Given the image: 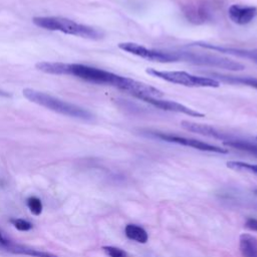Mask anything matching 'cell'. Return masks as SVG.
I'll list each match as a JSON object with an SVG mask.
<instances>
[{
    "instance_id": "16",
    "label": "cell",
    "mask_w": 257,
    "mask_h": 257,
    "mask_svg": "<svg viewBox=\"0 0 257 257\" xmlns=\"http://www.w3.org/2000/svg\"><path fill=\"white\" fill-rule=\"evenodd\" d=\"M124 234L128 239L141 244H145L149 240L148 232L142 226L136 224H127L124 228Z\"/></svg>"
},
{
    "instance_id": "5",
    "label": "cell",
    "mask_w": 257,
    "mask_h": 257,
    "mask_svg": "<svg viewBox=\"0 0 257 257\" xmlns=\"http://www.w3.org/2000/svg\"><path fill=\"white\" fill-rule=\"evenodd\" d=\"M117 46L119 49L127 53L134 54L136 56H139L141 58L151 60V61L169 63V62H176L181 60L179 52H170V51L152 49L136 42H120L118 43Z\"/></svg>"
},
{
    "instance_id": "24",
    "label": "cell",
    "mask_w": 257,
    "mask_h": 257,
    "mask_svg": "<svg viewBox=\"0 0 257 257\" xmlns=\"http://www.w3.org/2000/svg\"><path fill=\"white\" fill-rule=\"evenodd\" d=\"M0 95H1V96H10L9 93H7V92H5V91H3V90H1V89H0Z\"/></svg>"
},
{
    "instance_id": "13",
    "label": "cell",
    "mask_w": 257,
    "mask_h": 257,
    "mask_svg": "<svg viewBox=\"0 0 257 257\" xmlns=\"http://www.w3.org/2000/svg\"><path fill=\"white\" fill-rule=\"evenodd\" d=\"M211 76H214L218 79H220L223 82L229 83V84H241L245 86H249L252 88L257 89V78L252 76H235V75H227V74H220V73H209Z\"/></svg>"
},
{
    "instance_id": "3",
    "label": "cell",
    "mask_w": 257,
    "mask_h": 257,
    "mask_svg": "<svg viewBox=\"0 0 257 257\" xmlns=\"http://www.w3.org/2000/svg\"><path fill=\"white\" fill-rule=\"evenodd\" d=\"M33 23L41 28L59 31L65 34L74 35L77 37L87 38V39H100L102 37V32L94 27L77 23L68 18L59 17V16H41L34 17L32 19Z\"/></svg>"
},
{
    "instance_id": "21",
    "label": "cell",
    "mask_w": 257,
    "mask_h": 257,
    "mask_svg": "<svg viewBox=\"0 0 257 257\" xmlns=\"http://www.w3.org/2000/svg\"><path fill=\"white\" fill-rule=\"evenodd\" d=\"M11 223L19 231H29L32 228V224L24 219H12Z\"/></svg>"
},
{
    "instance_id": "4",
    "label": "cell",
    "mask_w": 257,
    "mask_h": 257,
    "mask_svg": "<svg viewBox=\"0 0 257 257\" xmlns=\"http://www.w3.org/2000/svg\"><path fill=\"white\" fill-rule=\"evenodd\" d=\"M147 73L152 76L158 77L168 82L181 84L189 87H219L220 81L205 76H199L191 74L186 71H176V70H158L155 68H148Z\"/></svg>"
},
{
    "instance_id": "1",
    "label": "cell",
    "mask_w": 257,
    "mask_h": 257,
    "mask_svg": "<svg viewBox=\"0 0 257 257\" xmlns=\"http://www.w3.org/2000/svg\"><path fill=\"white\" fill-rule=\"evenodd\" d=\"M35 67L45 73L73 75L91 83L113 86L120 90L126 91L139 99L142 97L161 98L164 96V93L157 87L130 77L121 76L110 71L85 64L42 61L36 63Z\"/></svg>"
},
{
    "instance_id": "15",
    "label": "cell",
    "mask_w": 257,
    "mask_h": 257,
    "mask_svg": "<svg viewBox=\"0 0 257 257\" xmlns=\"http://www.w3.org/2000/svg\"><path fill=\"white\" fill-rule=\"evenodd\" d=\"M223 144L225 146H228V147H231V148H234V149L246 152V153H248L250 155H253V156L257 157V144H254L252 142L232 137L229 140L224 141Z\"/></svg>"
},
{
    "instance_id": "9",
    "label": "cell",
    "mask_w": 257,
    "mask_h": 257,
    "mask_svg": "<svg viewBox=\"0 0 257 257\" xmlns=\"http://www.w3.org/2000/svg\"><path fill=\"white\" fill-rule=\"evenodd\" d=\"M193 45L199 46L202 48H206V49H210V50H215V51H218L221 53L230 54V55L237 56V57L247 58V59L257 63V50H255V49H242V48L227 47V46H222V45H217V44H212V43H207V42H196Z\"/></svg>"
},
{
    "instance_id": "6",
    "label": "cell",
    "mask_w": 257,
    "mask_h": 257,
    "mask_svg": "<svg viewBox=\"0 0 257 257\" xmlns=\"http://www.w3.org/2000/svg\"><path fill=\"white\" fill-rule=\"evenodd\" d=\"M179 53H180L181 60H185L194 64L217 67V68H222V69H227L232 71H239L244 69V65L242 63L226 57H220L217 55L206 54V53H194V52H188V51H181Z\"/></svg>"
},
{
    "instance_id": "17",
    "label": "cell",
    "mask_w": 257,
    "mask_h": 257,
    "mask_svg": "<svg viewBox=\"0 0 257 257\" xmlns=\"http://www.w3.org/2000/svg\"><path fill=\"white\" fill-rule=\"evenodd\" d=\"M185 14L187 15L188 19H190V21H193L195 23L204 22L209 18L208 10L205 7H200V6L188 7V9L185 10Z\"/></svg>"
},
{
    "instance_id": "7",
    "label": "cell",
    "mask_w": 257,
    "mask_h": 257,
    "mask_svg": "<svg viewBox=\"0 0 257 257\" xmlns=\"http://www.w3.org/2000/svg\"><path fill=\"white\" fill-rule=\"evenodd\" d=\"M151 136L158 138L162 141L168 142V143H174L177 145H181L184 147H190L199 151L203 152H210V153H217V154H228L227 149H223L221 147L211 145L205 142H202L200 140L192 139V138H186V137H181L177 135H172V134H166V133H161V132H153L150 133Z\"/></svg>"
},
{
    "instance_id": "26",
    "label": "cell",
    "mask_w": 257,
    "mask_h": 257,
    "mask_svg": "<svg viewBox=\"0 0 257 257\" xmlns=\"http://www.w3.org/2000/svg\"><path fill=\"white\" fill-rule=\"evenodd\" d=\"M256 139H257V137H256Z\"/></svg>"
},
{
    "instance_id": "12",
    "label": "cell",
    "mask_w": 257,
    "mask_h": 257,
    "mask_svg": "<svg viewBox=\"0 0 257 257\" xmlns=\"http://www.w3.org/2000/svg\"><path fill=\"white\" fill-rule=\"evenodd\" d=\"M0 249L5 250L10 253H13V254L27 255V256H31V257H57L55 254H52L50 252L39 251V250L32 249V248H29L26 246L11 243L10 241H8L6 244H0Z\"/></svg>"
},
{
    "instance_id": "18",
    "label": "cell",
    "mask_w": 257,
    "mask_h": 257,
    "mask_svg": "<svg viewBox=\"0 0 257 257\" xmlns=\"http://www.w3.org/2000/svg\"><path fill=\"white\" fill-rule=\"evenodd\" d=\"M226 166L234 171L239 172H247L254 175H257V165L255 164H249L245 162H239V161H230L226 164Z\"/></svg>"
},
{
    "instance_id": "22",
    "label": "cell",
    "mask_w": 257,
    "mask_h": 257,
    "mask_svg": "<svg viewBox=\"0 0 257 257\" xmlns=\"http://www.w3.org/2000/svg\"><path fill=\"white\" fill-rule=\"evenodd\" d=\"M245 226L252 231H256L257 232V219L255 218H249L247 219V221L245 222Z\"/></svg>"
},
{
    "instance_id": "10",
    "label": "cell",
    "mask_w": 257,
    "mask_h": 257,
    "mask_svg": "<svg viewBox=\"0 0 257 257\" xmlns=\"http://www.w3.org/2000/svg\"><path fill=\"white\" fill-rule=\"evenodd\" d=\"M257 14V8L254 6H247L241 4H233L228 9L230 19L239 25L250 23Z\"/></svg>"
},
{
    "instance_id": "19",
    "label": "cell",
    "mask_w": 257,
    "mask_h": 257,
    "mask_svg": "<svg viewBox=\"0 0 257 257\" xmlns=\"http://www.w3.org/2000/svg\"><path fill=\"white\" fill-rule=\"evenodd\" d=\"M27 207L30 210V212L35 216H39L42 212L41 200L35 196L29 197L27 199Z\"/></svg>"
},
{
    "instance_id": "20",
    "label": "cell",
    "mask_w": 257,
    "mask_h": 257,
    "mask_svg": "<svg viewBox=\"0 0 257 257\" xmlns=\"http://www.w3.org/2000/svg\"><path fill=\"white\" fill-rule=\"evenodd\" d=\"M102 250L108 257H128L127 253L118 247L103 246Z\"/></svg>"
},
{
    "instance_id": "8",
    "label": "cell",
    "mask_w": 257,
    "mask_h": 257,
    "mask_svg": "<svg viewBox=\"0 0 257 257\" xmlns=\"http://www.w3.org/2000/svg\"><path fill=\"white\" fill-rule=\"evenodd\" d=\"M141 100L148 102L157 108L167 110V111H172V112H177V113H183L187 114L189 116H196V117H203L204 113L199 112L193 108H190L182 103L169 100V99H162V98H155V97H142Z\"/></svg>"
},
{
    "instance_id": "25",
    "label": "cell",
    "mask_w": 257,
    "mask_h": 257,
    "mask_svg": "<svg viewBox=\"0 0 257 257\" xmlns=\"http://www.w3.org/2000/svg\"><path fill=\"white\" fill-rule=\"evenodd\" d=\"M254 194H255V195H257V189H255V190H254Z\"/></svg>"
},
{
    "instance_id": "2",
    "label": "cell",
    "mask_w": 257,
    "mask_h": 257,
    "mask_svg": "<svg viewBox=\"0 0 257 257\" xmlns=\"http://www.w3.org/2000/svg\"><path fill=\"white\" fill-rule=\"evenodd\" d=\"M23 95L29 101L34 102L38 105L44 106L60 114L78 118V119H83V120L93 119V115L85 108L78 106L76 104L64 101L57 97H54L43 91H39L32 88H25L23 89Z\"/></svg>"
},
{
    "instance_id": "23",
    "label": "cell",
    "mask_w": 257,
    "mask_h": 257,
    "mask_svg": "<svg viewBox=\"0 0 257 257\" xmlns=\"http://www.w3.org/2000/svg\"><path fill=\"white\" fill-rule=\"evenodd\" d=\"M8 242V240H6L5 238H4V236L1 234V232H0V244H6Z\"/></svg>"
},
{
    "instance_id": "14",
    "label": "cell",
    "mask_w": 257,
    "mask_h": 257,
    "mask_svg": "<svg viewBox=\"0 0 257 257\" xmlns=\"http://www.w3.org/2000/svg\"><path fill=\"white\" fill-rule=\"evenodd\" d=\"M239 248L243 257H257V238L250 234H241Z\"/></svg>"
},
{
    "instance_id": "11",
    "label": "cell",
    "mask_w": 257,
    "mask_h": 257,
    "mask_svg": "<svg viewBox=\"0 0 257 257\" xmlns=\"http://www.w3.org/2000/svg\"><path fill=\"white\" fill-rule=\"evenodd\" d=\"M181 125L183 128H185L189 132H193V133H197V134H200V135H203L206 137L218 139L223 142L229 140L232 137L231 135L220 132L219 130H217L209 124H202V123H196V122H192V121H188V120H183L181 122Z\"/></svg>"
}]
</instances>
